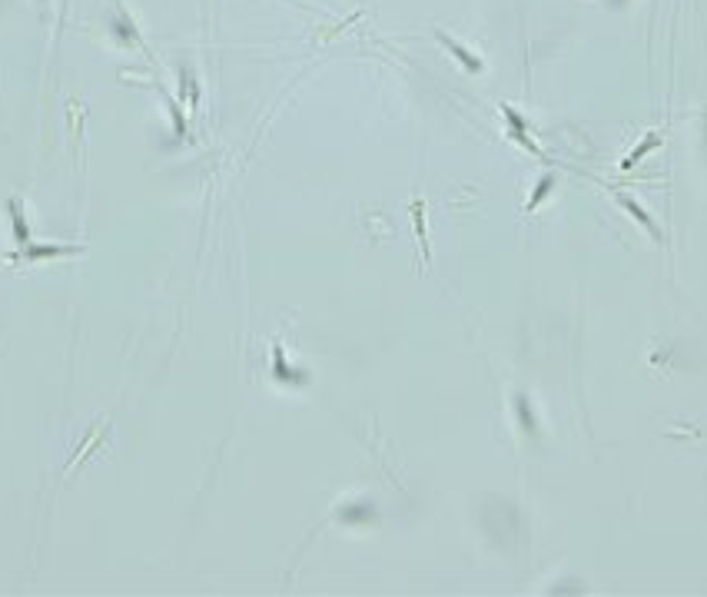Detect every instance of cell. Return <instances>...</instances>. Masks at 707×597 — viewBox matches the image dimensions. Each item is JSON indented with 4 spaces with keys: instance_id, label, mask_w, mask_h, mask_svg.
Here are the masks:
<instances>
[{
    "instance_id": "5b68a950",
    "label": "cell",
    "mask_w": 707,
    "mask_h": 597,
    "mask_svg": "<svg viewBox=\"0 0 707 597\" xmlns=\"http://www.w3.org/2000/svg\"><path fill=\"white\" fill-rule=\"evenodd\" d=\"M552 189H555V176H548V173H545V176H538V182H535V193H531V199L525 202V213H535L541 202L552 196Z\"/></svg>"
},
{
    "instance_id": "277c9868",
    "label": "cell",
    "mask_w": 707,
    "mask_h": 597,
    "mask_svg": "<svg viewBox=\"0 0 707 597\" xmlns=\"http://www.w3.org/2000/svg\"><path fill=\"white\" fill-rule=\"evenodd\" d=\"M661 140H664L661 133H648V136L641 140L638 146H634V149H631V153H628V156H624V160H621V169H634V166H638L641 160L648 156V153H654V149L661 146Z\"/></svg>"
},
{
    "instance_id": "6da1fadb",
    "label": "cell",
    "mask_w": 707,
    "mask_h": 597,
    "mask_svg": "<svg viewBox=\"0 0 707 597\" xmlns=\"http://www.w3.org/2000/svg\"><path fill=\"white\" fill-rule=\"evenodd\" d=\"M614 199H618V206H621L624 213H631V219H634L638 226H644V229L651 232V236H654L657 243H664V232H661V226H657L654 219L648 216V209L641 206L638 199H634V196H628V193H614Z\"/></svg>"
},
{
    "instance_id": "3957f363",
    "label": "cell",
    "mask_w": 707,
    "mask_h": 597,
    "mask_svg": "<svg viewBox=\"0 0 707 597\" xmlns=\"http://www.w3.org/2000/svg\"><path fill=\"white\" fill-rule=\"evenodd\" d=\"M438 40H442L445 47L452 50V53H455V60H458V64L465 66L469 73H482V66H485V64H482V60H478V57H475L471 50H465V47H462V44H458V40H452L449 33H438Z\"/></svg>"
},
{
    "instance_id": "52a82bcc",
    "label": "cell",
    "mask_w": 707,
    "mask_h": 597,
    "mask_svg": "<svg viewBox=\"0 0 707 597\" xmlns=\"http://www.w3.org/2000/svg\"><path fill=\"white\" fill-rule=\"evenodd\" d=\"M272 368H276V379H286V381H303V375H292V368L286 365L283 359V348L276 345L272 348Z\"/></svg>"
},
{
    "instance_id": "ba28073f",
    "label": "cell",
    "mask_w": 707,
    "mask_h": 597,
    "mask_svg": "<svg viewBox=\"0 0 707 597\" xmlns=\"http://www.w3.org/2000/svg\"><path fill=\"white\" fill-rule=\"evenodd\" d=\"M412 219H415V232H419L422 249L428 256V232H425V209H422V202H412Z\"/></svg>"
},
{
    "instance_id": "7a4b0ae2",
    "label": "cell",
    "mask_w": 707,
    "mask_h": 597,
    "mask_svg": "<svg viewBox=\"0 0 707 597\" xmlns=\"http://www.w3.org/2000/svg\"><path fill=\"white\" fill-rule=\"evenodd\" d=\"M502 113H505V123H508V133H511V140H515V143H522V146L528 149L531 156H541L538 143H535V140L528 136V123H525L522 116L515 113V110H511L508 103H505V106H502Z\"/></svg>"
},
{
    "instance_id": "8992f818",
    "label": "cell",
    "mask_w": 707,
    "mask_h": 597,
    "mask_svg": "<svg viewBox=\"0 0 707 597\" xmlns=\"http://www.w3.org/2000/svg\"><path fill=\"white\" fill-rule=\"evenodd\" d=\"M515 412H518V418H522L525 431H531V435H535L538 421H535V412H531V405H528V395H518V398H515Z\"/></svg>"
}]
</instances>
